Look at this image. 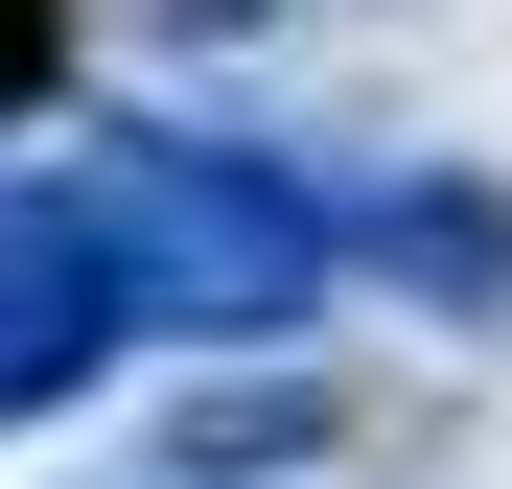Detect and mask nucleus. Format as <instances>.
I'll return each mask as SVG.
<instances>
[{"mask_svg": "<svg viewBox=\"0 0 512 489\" xmlns=\"http://www.w3.org/2000/svg\"><path fill=\"white\" fill-rule=\"evenodd\" d=\"M70 210H94L117 326H303L326 303V210L280 163H233V140H94Z\"/></svg>", "mask_w": 512, "mask_h": 489, "instance_id": "nucleus-1", "label": "nucleus"}]
</instances>
